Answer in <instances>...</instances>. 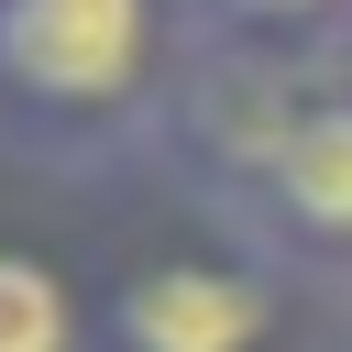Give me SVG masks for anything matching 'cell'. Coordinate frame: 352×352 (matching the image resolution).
<instances>
[{
	"mask_svg": "<svg viewBox=\"0 0 352 352\" xmlns=\"http://www.w3.org/2000/svg\"><path fill=\"white\" fill-rule=\"evenodd\" d=\"M209 33L187 0H0V165L33 187H165Z\"/></svg>",
	"mask_w": 352,
	"mask_h": 352,
	"instance_id": "cell-1",
	"label": "cell"
},
{
	"mask_svg": "<svg viewBox=\"0 0 352 352\" xmlns=\"http://www.w3.org/2000/svg\"><path fill=\"white\" fill-rule=\"evenodd\" d=\"M165 187L231 242H253L275 275H297L308 297L352 286V88L330 66L209 44L176 110Z\"/></svg>",
	"mask_w": 352,
	"mask_h": 352,
	"instance_id": "cell-2",
	"label": "cell"
},
{
	"mask_svg": "<svg viewBox=\"0 0 352 352\" xmlns=\"http://www.w3.org/2000/svg\"><path fill=\"white\" fill-rule=\"evenodd\" d=\"M297 319H308V286L275 275L220 220L99 264V341L110 352H286Z\"/></svg>",
	"mask_w": 352,
	"mask_h": 352,
	"instance_id": "cell-3",
	"label": "cell"
},
{
	"mask_svg": "<svg viewBox=\"0 0 352 352\" xmlns=\"http://www.w3.org/2000/svg\"><path fill=\"white\" fill-rule=\"evenodd\" d=\"M11 165H0V352H110L99 341V264L44 231L33 209H11Z\"/></svg>",
	"mask_w": 352,
	"mask_h": 352,
	"instance_id": "cell-4",
	"label": "cell"
},
{
	"mask_svg": "<svg viewBox=\"0 0 352 352\" xmlns=\"http://www.w3.org/2000/svg\"><path fill=\"white\" fill-rule=\"evenodd\" d=\"M187 11L220 55H286V66H330L352 22V0H187Z\"/></svg>",
	"mask_w": 352,
	"mask_h": 352,
	"instance_id": "cell-5",
	"label": "cell"
},
{
	"mask_svg": "<svg viewBox=\"0 0 352 352\" xmlns=\"http://www.w3.org/2000/svg\"><path fill=\"white\" fill-rule=\"evenodd\" d=\"M330 77H341V88H352V22H341V44H330Z\"/></svg>",
	"mask_w": 352,
	"mask_h": 352,
	"instance_id": "cell-6",
	"label": "cell"
}]
</instances>
